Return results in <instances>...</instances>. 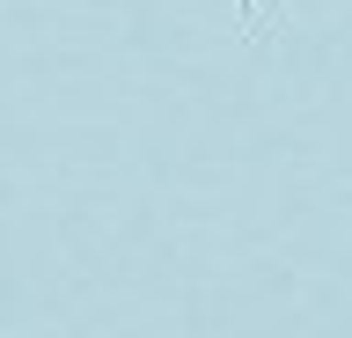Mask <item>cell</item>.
<instances>
[{"instance_id":"6da1fadb","label":"cell","mask_w":352,"mask_h":338,"mask_svg":"<svg viewBox=\"0 0 352 338\" xmlns=\"http://www.w3.org/2000/svg\"><path fill=\"white\" fill-rule=\"evenodd\" d=\"M228 15H235L242 45H264V37H279L294 23V0H228Z\"/></svg>"}]
</instances>
